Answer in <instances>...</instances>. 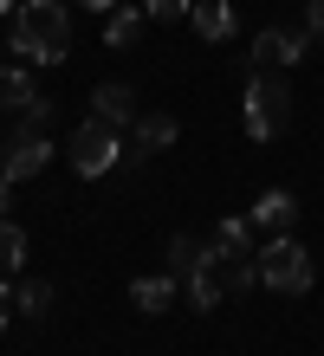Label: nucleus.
Returning a JSON list of instances; mask_svg holds the SVG:
<instances>
[{
    "instance_id": "2",
    "label": "nucleus",
    "mask_w": 324,
    "mask_h": 356,
    "mask_svg": "<svg viewBox=\"0 0 324 356\" xmlns=\"http://www.w3.org/2000/svg\"><path fill=\"white\" fill-rule=\"evenodd\" d=\"M259 285V253H221V246H201V259L188 272V298L194 311H221V298H240Z\"/></svg>"
},
{
    "instance_id": "3",
    "label": "nucleus",
    "mask_w": 324,
    "mask_h": 356,
    "mask_svg": "<svg viewBox=\"0 0 324 356\" xmlns=\"http://www.w3.org/2000/svg\"><path fill=\"white\" fill-rule=\"evenodd\" d=\"M46 123H52V104H46V97H39L26 117H13L7 143H0V181H33V175L52 162V136H46Z\"/></svg>"
},
{
    "instance_id": "6",
    "label": "nucleus",
    "mask_w": 324,
    "mask_h": 356,
    "mask_svg": "<svg viewBox=\"0 0 324 356\" xmlns=\"http://www.w3.org/2000/svg\"><path fill=\"white\" fill-rule=\"evenodd\" d=\"M259 285L286 291V298H305L311 291V253L292 234H272L266 246H259Z\"/></svg>"
},
{
    "instance_id": "21",
    "label": "nucleus",
    "mask_w": 324,
    "mask_h": 356,
    "mask_svg": "<svg viewBox=\"0 0 324 356\" xmlns=\"http://www.w3.org/2000/svg\"><path fill=\"white\" fill-rule=\"evenodd\" d=\"M7 318H13V285L0 279V330H7Z\"/></svg>"
},
{
    "instance_id": "8",
    "label": "nucleus",
    "mask_w": 324,
    "mask_h": 356,
    "mask_svg": "<svg viewBox=\"0 0 324 356\" xmlns=\"http://www.w3.org/2000/svg\"><path fill=\"white\" fill-rule=\"evenodd\" d=\"M130 130H137V143H130V156H123V162H143V156H162L169 143L182 136V123L169 117V111H143L137 123H130Z\"/></svg>"
},
{
    "instance_id": "22",
    "label": "nucleus",
    "mask_w": 324,
    "mask_h": 356,
    "mask_svg": "<svg viewBox=\"0 0 324 356\" xmlns=\"http://www.w3.org/2000/svg\"><path fill=\"white\" fill-rule=\"evenodd\" d=\"M78 7H91V13H117L123 0H78Z\"/></svg>"
},
{
    "instance_id": "20",
    "label": "nucleus",
    "mask_w": 324,
    "mask_h": 356,
    "mask_svg": "<svg viewBox=\"0 0 324 356\" xmlns=\"http://www.w3.org/2000/svg\"><path fill=\"white\" fill-rule=\"evenodd\" d=\"M305 33L324 39V0H305Z\"/></svg>"
},
{
    "instance_id": "4",
    "label": "nucleus",
    "mask_w": 324,
    "mask_h": 356,
    "mask_svg": "<svg viewBox=\"0 0 324 356\" xmlns=\"http://www.w3.org/2000/svg\"><path fill=\"white\" fill-rule=\"evenodd\" d=\"M286 123H292V85H286V72H279V65L253 72L247 78V136L272 143V136H286Z\"/></svg>"
},
{
    "instance_id": "10",
    "label": "nucleus",
    "mask_w": 324,
    "mask_h": 356,
    "mask_svg": "<svg viewBox=\"0 0 324 356\" xmlns=\"http://www.w3.org/2000/svg\"><path fill=\"white\" fill-rule=\"evenodd\" d=\"M91 117H104V123H117V130H130L143 111H137V91L130 85H98L91 91Z\"/></svg>"
},
{
    "instance_id": "17",
    "label": "nucleus",
    "mask_w": 324,
    "mask_h": 356,
    "mask_svg": "<svg viewBox=\"0 0 324 356\" xmlns=\"http://www.w3.org/2000/svg\"><path fill=\"white\" fill-rule=\"evenodd\" d=\"M26 266V234L13 220H0V272H20Z\"/></svg>"
},
{
    "instance_id": "24",
    "label": "nucleus",
    "mask_w": 324,
    "mask_h": 356,
    "mask_svg": "<svg viewBox=\"0 0 324 356\" xmlns=\"http://www.w3.org/2000/svg\"><path fill=\"white\" fill-rule=\"evenodd\" d=\"M0 13H13V0H0Z\"/></svg>"
},
{
    "instance_id": "18",
    "label": "nucleus",
    "mask_w": 324,
    "mask_h": 356,
    "mask_svg": "<svg viewBox=\"0 0 324 356\" xmlns=\"http://www.w3.org/2000/svg\"><path fill=\"white\" fill-rule=\"evenodd\" d=\"M194 259H201V240H188V234H176V240H169V272H176V279H188V272H194Z\"/></svg>"
},
{
    "instance_id": "1",
    "label": "nucleus",
    "mask_w": 324,
    "mask_h": 356,
    "mask_svg": "<svg viewBox=\"0 0 324 356\" xmlns=\"http://www.w3.org/2000/svg\"><path fill=\"white\" fill-rule=\"evenodd\" d=\"M13 52L26 65H65L72 58V13H65V0H20L13 7Z\"/></svg>"
},
{
    "instance_id": "13",
    "label": "nucleus",
    "mask_w": 324,
    "mask_h": 356,
    "mask_svg": "<svg viewBox=\"0 0 324 356\" xmlns=\"http://www.w3.org/2000/svg\"><path fill=\"white\" fill-rule=\"evenodd\" d=\"M292 220H298V201L286 188H266V195L253 201V227H266V234H292Z\"/></svg>"
},
{
    "instance_id": "9",
    "label": "nucleus",
    "mask_w": 324,
    "mask_h": 356,
    "mask_svg": "<svg viewBox=\"0 0 324 356\" xmlns=\"http://www.w3.org/2000/svg\"><path fill=\"white\" fill-rule=\"evenodd\" d=\"M194 33H201L208 39V46H227V39L233 33H240V19H233V7H227V0H194Z\"/></svg>"
},
{
    "instance_id": "15",
    "label": "nucleus",
    "mask_w": 324,
    "mask_h": 356,
    "mask_svg": "<svg viewBox=\"0 0 324 356\" xmlns=\"http://www.w3.org/2000/svg\"><path fill=\"white\" fill-rule=\"evenodd\" d=\"M13 311H20V318H46V311H52V285L46 279H26V285L13 291Z\"/></svg>"
},
{
    "instance_id": "23",
    "label": "nucleus",
    "mask_w": 324,
    "mask_h": 356,
    "mask_svg": "<svg viewBox=\"0 0 324 356\" xmlns=\"http://www.w3.org/2000/svg\"><path fill=\"white\" fill-rule=\"evenodd\" d=\"M7 207H13V181H0V220H7Z\"/></svg>"
},
{
    "instance_id": "11",
    "label": "nucleus",
    "mask_w": 324,
    "mask_h": 356,
    "mask_svg": "<svg viewBox=\"0 0 324 356\" xmlns=\"http://www.w3.org/2000/svg\"><path fill=\"white\" fill-rule=\"evenodd\" d=\"M33 104H39L33 72H26V65H0V111H7V117H26Z\"/></svg>"
},
{
    "instance_id": "19",
    "label": "nucleus",
    "mask_w": 324,
    "mask_h": 356,
    "mask_svg": "<svg viewBox=\"0 0 324 356\" xmlns=\"http://www.w3.org/2000/svg\"><path fill=\"white\" fill-rule=\"evenodd\" d=\"M149 19H176V13H194V0H143Z\"/></svg>"
},
{
    "instance_id": "5",
    "label": "nucleus",
    "mask_w": 324,
    "mask_h": 356,
    "mask_svg": "<svg viewBox=\"0 0 324 356\" xmlns=\"http://www.w3.org/2000/svg\"><path fill=\"white\" fill-rule=\"evenodd\" d=\"M123 156H130V143H123V130H117V123H104V117H84L78 130H72V143H65V162H72L84 181L111 175Z\"/></svg>"
},
{
    "instance_id": "16",
    "label": "nucleus",
    "mask_w": 324,
    "mask_h": 356,
    "mask_svg": "<svg viewBox=\"0 0 324 356\" xmlns=\"http://www.w3.org/2000/svg\"><path fill=\"white\" fill-rule=\"evenodd\" d=\"M214 246H221V253H259L253 246V220H221L214 227Z\"/></svg>"
},
{
    "instance_id": "14",
    "label": "nucleus",
    "mask_w": 324,
    "mask_h": 356,
    "mask_svg": "<svg viewBox=\"0 0 324 356\" xmlns=\"http://www.w3.org/2000/svg\"><path fill=\"white\" fill-rule=\"evenodd\" d=\"M143 26H149V13L123 0L117 13H104V46H111V52H117V46H137V39H143Z\"/></svg>"
},
{
    "instance_id": "12",
    "label": "nucleus",
    "mask_w": 324,
    "mask_h": 356,
    "mask_svg": "<svg viewBox=\"0 0 324 356\" xmlns=\"http://www.w3.org/2000/svg\"><path fill=\"white\" fill-rule=\"evenodd\" d=\"M176 291H182V279H176V272H149V279H137V285H130V305L156 318V311H169V305H176Z\"/></svg>"
},
{
    "instance_id": "7",
    "label": "nucleus",
    "mask_w": 324,
    "mask_h": 356,
    "mask_svg": "<svg viewBox=\"0 0 324 356\" xmlns=\"http://www.w3.org/2000/svg\"><path fill=\"white\" fill-rule=\"evenodd\" d=\"M311 52V33H279V26H266V33H259L253 39V72H266V65H279V72H286V65H298V58H305Z\"/></svg>"
}]
</instances>
